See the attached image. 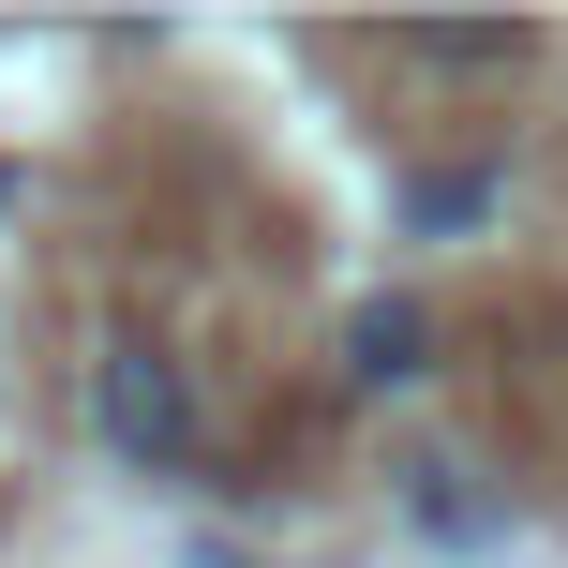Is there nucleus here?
Instances as JSON below:
<instances>
[{
  "mask_svg": "<svg viewBox=\"0 0 568 568\" xmlns=\"http://www.w3.org/2000/svg\"><path fill=\"white\" fill-rule=\"evenodd\" d=\"M90 419H105V449L150 464V479H180V464H195V434H210V419H195V374H180L165 344H135V329L90 359Z\"/></svg>",
  "mask_w": 568,
  "mask_h": 568,
  "instance_id": "1",
  "label": "nucleus"
},
{
  "mask_svg": "<svg viewBox=\"0 0 568 568\" xmlns=\"http://www.w3.org/2000/svg\"><path fill=\"white\" fill-rule=\"evenodd\" d=\"M344 344H359V374H374V389H389V374H419V314H404V300H374Z\"/></svg>",
  "mask_w": 568,
  "mask_h": 568,
  "instance_id": "2",
  "label": "nucleus"
}]
</instances>
